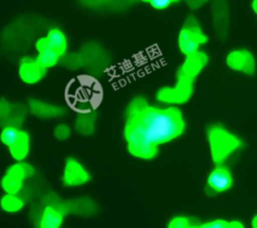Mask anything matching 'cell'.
Returning a JSON list of instances; mask_svg holds the SVG:
<instances>
[{
  "label": "cell",
  "mask_w": 257,
  "mask_h": 228,
  "mask_svg": "<svg viewBox=\"0 0 257 228\" xmlns=\"http://www.w3.org/2000/svg\"><path fill=\"white\" fill-rule=\"evenodd\" d=\"M212 161L215 165L224 164L243 145L241 139L220 124H213L207 129Z\"/></svg>",
  "instance_id": "3957f363"
},
{
  "label": "cell",
  "mask_w": 257,
  "mask_h": 228,
  "mask_svg": "<svg viewBox=\"0 0 257 228\" xmlns=\"http://www.w3.org/2000/svg\"><path fill=\"white\" fill-rule=\"evenodd\" d=\"M124 139L131 155L142 160H152L158 153L156 145L137 117H126Z\"/></svg>",
  "instance_id": "277c9868"
},
{
  "label": "cell",
  "mask_w": 257,
  "mask_h": 228,
  "mask_svg": "<svg viewBox=\"0 0 257 228\" xmlns=\"http://www.w3.org/2000/svg\"><path fill=\"white\" fill-rule=\"evenodd\" d=\"M230 221L225 219H215L211 221H207L204 223H200L199 228H229Z\"/></svg>",
  "instance_id": "44dd1931"
},
{
  "label": "cell",
  "mask_w": 257,
  "mask_h": 228,
  "mask_svg": "<svg viewBox=\"0 0 257 228\" xmlns=\"http://www.w3.org/2000/svg\"><path fill=\"white\" fill-rule=\"evenodd\" d=\"M152 141L160 146L180 137L185 130L182 112L175 106L157 107L147 104L137 116Z\"/></svg>",
  "instance_id": "6da1fadb"
},
{
  "label": "cell",
  "mask_w": 257,
  "mask_h": 228,
  "mask_svg": "<svg viewBox=\"0 0 257 228\" xmlns=\"http://www.w3.org/2000/svg\"><path fill=\"white\" fill-rule=\"evenodd\" d=\"M208 62L204 52L198 51L186 56L177 71V82L173 87H163L157 93V99L165 103H185L193 93L194 80Z\"/></svg>",
  "instance_id": "7a4b0ae2"
},
{
  "label": "cell",
  "mask_w": 257,
  "mask_h": 228,
  "mask_svg": "<svg viewBox=\"0 0 257 228\" xmlns=\"http://www.w3.org/2000/svg\"><path fill=\"white\" fill-rule=\"evenodd\" d=\"M144 2L149 3L153 8L158 10H163L171 6L173 3L178 2L180 0H142Z\"/></svg>",
  "instance_id": "7402d4cb"
},
{
  "label": "cell",
  "mask_w": 257,
  "mask_h": 228,
  "mask_svg": "<svg viewBox=\"0 0 257 228\" xmlns=\"http://www.w3.org/2000/svg\"><path fill=\"white\" fill-rule=\"evenodd\" d=\"M36 50H37V56L35 57L37 62L45 69L50 68L58 62L60 58V54L55 51L47 42L46 38H40L36 42Z\"/></svg>",
  "instance_id": "8fae6325"
},
{
  "label": "cell",
  "mask_w": 257,
  "mask_h": 228,
  "mask_svg": "<svg viewBox=\"0 0 257 228\" xmlns=\"http://www.w3.org/2000/svg\"><path fill=\"white\" fill-rule=\"evenodd\" d=\"M250 224H251L252 228H257V213L254 214V216L252 217Z\"/></svg>",
  "instance_id": "cb8c5ba5"
},
{
  "label": "cell",
  "mask_w": 257,
  "mask_h": 228,
  "mask_svg": "<svg viewBox=\"0 0 257 228\" xmlns=\"http://www.w3.org/2000/svg\"><path fill=\"white\" fill-rule=\"evenodd\" d=\"M62 221L63 213L55 207L47 206L41 214L39 226L41 228H58L61 226Z\"/></svg>",
  "instance_id": "4fadbf2b"
},
{
  "label": "cell",
  "mask_w": 257,
  "mask_h": 228,
  "mask_svg": "<svg viewBox=\"0 0 257 228\" xmlns=\"http://www.w3.org/2000/svg\"><path fill=\"white\" fill-rule=\"evenodd\" d=\"M11 156L16 161H22L26 158L29 152V137L24 132L22 137L11 147L8 148Z\"/></svg>",
  "instance_id": "9a60e30c"
},
{
  "label": "cell",
  "mask_w": 257,
  "mask_h": 228,
  "mask_svg": "<svg viewBox=\"0 0 257 228\" xmlns=\"http://www.w3.org/2000/svg\"><path fill=\"white\" fill-rule=\"evenodd\" d=\"M253 9H254L255 13L257 14V0H254V2H253Z\"/></svg>",
  "instance_id": "d4e9b609"
},
{
  "label": "cell",
  "mask_w": 257,
  "mask_h": 228,
  "mask_svg": "<svg viewBox=\"0 0 257 228\" xmlns=\"http://www.w3.org/2000/svg\"><path fill=\"white\" fill-rule=\"evenodd\" d=\"M207 186L214 193H224L233 186V176L230 169L223 164L216 165L207 178Z\"/></svg>",
  "instance_id": "9c48e42d"
},
{
  "label": "cell",
  "mask_w": 257,
  "mask_h": 228,
  "mask_svg": "<svg viewBox=\"0 0 257 228\" xmlns=\"http://www.w3.org/2000/svg\"><path fill=\"white\" fill-rule=\"evenodd\" d=\"M226 64L233 71L253 75L256 71V60L251 51L245 48L233 49L226 56Z\"/></svg>",
  "instance_id": "52a82bcc"
},
{
  "label": "cell",
  "mask_w": 257,
  "mask_h": 228,
  "mask_svg": "<svg viewBox=\"0 0 257 228\" xmlns=\"http://www.w3.org/2000/svg\"><path fill=\"white\" fill-rule=\"evenodd\" d=\"M1 208L9 213H14L23 208V201L16 196V194H6L0 201Z\"/></svg>",
  "instance_id": "e0dca14e"
},
{
  "label": "cell",
  "mask_w": 257,
  "mask_h": 228,
  "mask_svg": "<svg viewBox=\"0 0 257 228\" xmlns=\"http://www.w3.org/2000/svg\"><path fill=\"white\" fill-rule=\"evenodd\" d=\"M43 68L36 60V58L24 57L19 64V76L21 80L27 84H34L42 79L45 74Z\"/></svg>",
  "instance_id": "30bf717a"
},
{
  "label": "cell",
  "mask_w": 257,
  "mask_h": 228,
  "mask_svg": "<svg viewBox=\"0 0 257 228\" xmlns=\"http://www.w3.org/2000/svg\"><path fill=\"white\" fill-rule=\"evenodd\" d=\"M45 38H46L48 44L55 51H57L60 55L64 54L66 47H67V40H66L64 33L60 29H58V28L50 29Z\"/></svg>",
  "instance_id": "5bb4252c"
},
{
  "label": "cell",
  "mask_w": 257,
  "mask_h": 228,
  "mask_svg": "<svg viewBox=\"0 0 257 228\" xmlns=\"http://www.w3.org/2000/svg\"><path fill=\"white\" fill-rule=\"evenodd\" d=\"M94 129V117L92 113H79L75 121V130L83 136H89Z\"/></svg>",
  "instance_id": "2e32d148"
},
{
  "label": "cell",
  "mask_w": 257,
  "mask_h": 228,
  "mask_svg": "<svg viewBox=\"0 0 257 228\" xmlns=\"http://www.w3.org/2000/svg\"><path fill=\"white\" fill-rule=\"evenodd\" d=\"M147 101L143 97H136L134 98L127 106L126 117H133L140 113V111L147 105Z\"/></svg>",
  "instance_id": "d6986e66"
},
{
  "label": "cell",
  "mask_w": 257,
  "mask_h": 228,
  "mask_svg": "<svg viewBox=\"0 0 257 228\" xmlns=\"http://www.w3.org/2000/svg\"><path fill=\"white\" fill-rule=\"evenodd\" d=\"M90 179L89 173L85 170V168L75 159L68 158L65 161L63 175H62V183L67 187H77L84 185Z\"/></svg>",
  "instance_id": "ba28073f"
},
{
  "label": "cell",
  "mask_w": 257,
  "mask_h": 228,
  "mask_svg": "<svg viewBox=\"0 0 257 228\" xmlns=\"http://www.w3.org/2000/svg\"><path fill=\"white\" fill-rule=\"evenodd\" d=\"M70 133H71L70 128L64 124L57 125L53 131L54 137L59 141H64V140L68 139L70 136Z\"/></svg>",
  "instance_id": "ffe728a7"
},
{
  "label": "cell",
  "mask_w": 257,
  "mask_h": 228,
  "mask_svg": "<svg viewBox=\"0 0 257 228\" xmlns=\"http://www.w3.org/2000/svg\"><path fill=\"white\" fill-rule=\"evenodd\" d=\"M229 228H244V224L239 220H231Z\"/></svg>",
  "instance_id": "603a6c76"
},
{
  "label": "cell",
  "mask_w": 257,
  "mask_h": 228,
  "mask_svg": "<svg viewBox=\"0 0 257 228\" xmlns=\"http://www.w3.org/2000/svg\"><path fill=\"white\" fill-rule=\"evenodd\" d=\"M33 169L26 163H16L12 165L1 181L3 190L8 194H17L26 178L32 176Z\"/></svg>",
  "instance_id": "8992f818"
},
{
  "label": "cell",
  "mask_w": 257,
  "mask_h": 228,
  "mask_svg": "<svg viewBox=\"0 0 257 228\" xmlns=\"http://www.w3.org/2000/svg\"><path fill=\"white\" fill-rule=\"evenodd\" d=\"M29 109L31 113L40 119H53L65 113V109L59 105L43 102L37 99L29 100Z\"/></svg>",
  "instance_id": "7c38bea8"
},
{
  "label": "cell",
  "mask_w": 257,
  "mask_h": 228,
  "mask_svg": "<svg viewBox=\"0 0 257 228\" xmlns=\"http://www.w3.org/2000/svg\"><path fill=\"white\" fill-rule=\"evenodd\" d=\"M207 42V36L203 33L198 20L194 16L186 19L178 36L180 51L185 55H193L199 51V47Z\"/></svg>",
  "instance_id": "5b68a950"
},
{
  "label": "cell",
  "mask_w": 257,
  "mask_h": 228,
  "mask_svg": "<svg viewBox=\"0 0 257 228\" xmlns=\"http://www.w3.org/2000/svg\"><path fill=\"white\" fill-rule=\"evenodd\" d=\"M200 223L192 222L191 219L185 216H176L172 218L169 223V228H190V227H199Z\"/></svg>",
  "instance_id": "ac0fdd59"
}]
</instances>
